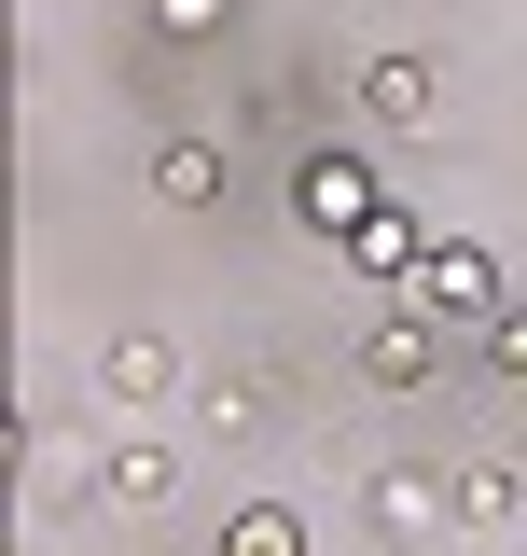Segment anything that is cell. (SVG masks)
<instances>
[{"mask_svg": "<svg viewBox=\"0 0 527 556\" xmlns=\"http://www.w3.org/2000/svg\"><path fill=\"white\" fill-rule=\"evenodd\" d=\"M416 292H430L445 320H472V334H486V320L514 306V278H500V251H472V237H445V251H416Z\"/></svg>", "mask_w": 527, "mask_h": 556, "instance_id": "obj_1", "label": "cell"}, {"mask_svg": "<svg viewBox=\"0 0 527 556\" xmlns=\"http://www.w3.org/2000/svg\"><path fill=\"white\" fill-rule=\"evenodd\" d=\"M430 529H459V486L389 459V473H375V543H430Z\"/></svg>", "mask_w": 527, "mask_h": 556, "instance_id": "obj_2", "label": "cell"}, {"mask_svg": "<svg viewBox=\"0 0 527 556\" xmlns=\"http://www.w3.org/2000/svg\"><path fill=\"white\" fill-rule=\"evenodd\" d=\"M167 390H181V348H167V334H112V348H98V404L153 417Z\"/></svg>", "mask_w": 527, "mask_h": 556, "instance_id": "obj_3", "label": "cell"}, {"mask_svg": "<svg viewBox=\"0 0 527 556\" xmlns=\"http://www.w3.org/2000/svg\"><path fill=\"white\" fill-rule=\"evenodd\" d=\"M361 112H375V126H402V139H416V126H430V112H445V84H430V56H375V70H361Z\"/></svg>", "mask_w": 527, "mask_h": 556, "instance_id": "obj_4", "label": "cell"}, {"mask_svg": "<svg viewBox=\"0 0 527 556\" xmlns=\"http://www.w3.org/2000/svg\"><path fill=\"white\" fill-rule=\"evenodd\" d=\"M430 362H445L430 320H375V334H361V376H375V390H430Z\"/></svg>", "mask_w": 527, "mask_h": 556, "instance_id": "obj_5", "label": "cell"}, {"mask_svg": "<svg viewBox=\"0 0 527 556\" xmlns=\"http://www.w3.org/2000/svg\"><path fill=\"white\" fill-rule=\"evenodd\" d=\"M98 501H112V515H153V501H181V459H167V445H112V459H98Z\"/></svg>", "mask_w": 527, "mask_h": 556, "instance_id": "obj_6", "label": "cell"}, {"mask_svg": "<svg viewBox=\"0 0 527 556\" xmlns=\"http://www.w3.org/2000/svg\"><path fill=\"white\" fill-rule=\"evenodd\" d=\"M153 195L167 208H222V153L208 139H153Z\"/></svg>", "mask_w": 527, "mask_h": 556, "instance_id": "obj_7", "label": "cell"}, {"mask_svg": "<svg viewBox=\"0 0 527 556\" xmlns=\"http://www.w3.org/2000/svg\"><path fill=\"white\" fill-rule=\"evenodd\" d=\"M222 556H306V515L292 501H236L222 515Z\"/></svg>", "mask_w": 527, "mask_h": 556, "instance_id": "obj_8", "label": "cell"}, {"mask_svg": "<svg viewBox=\"0 0 527 556\" xmlns=\"http://www.w3.org/2000/svg\"><path fill=\"white\" fill-rule=\"evenodd\" d=\"M514 515H527L514 473H459V529H514Z\"/></svg>", "mask_w": 527, "mask_h": 556, "instance_id": "obj_9", "label": "cell"}, {"mask_svg": "<svg viewBox=\"0 0 527 556\" xmlns=\"http://www.w3.org/2000/svg\"><path fill=\"white\" fill-rule=\"evenodd\" d=\"M486 362H500V376H514V390H527V292H514V306H500V320H486Z\"/></svg>", "mask_w": 527, "mask_h": 556, "instance_id": "obj_10", "label": "cell"}, {"mask_svg": "<svg viewBox=\"0 0 527 556\" xmlns=\"http://www.w3.org/2000/svg\"><path fill=\"white\" fill-rule=\"evenodd\" d=\"M153 14H167V28H195V42H208V28H222L236 0H153Z\"/></svg>", "mask_w": 527, "mask_h": 556, "instance_id": "obj_11", "label": "cell"}]
</instances>
